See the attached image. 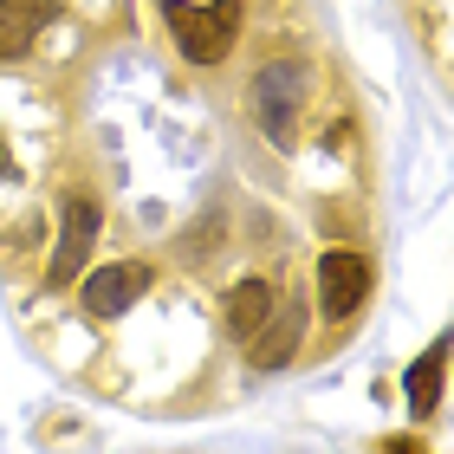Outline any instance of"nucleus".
I'll return each instance as SVG.
<instances>
[{
  "label": "nucleus",
  "mask_w": 454,
  "mask_h": 454,
  "mask_svg": "<svg viewBox=\"0 0 454 454\" xmlns=\"http://www.w3.org/2000/svg\"><path fill=\"white\" fill-rule=\"evenodd\" d=\"M240 0H215V7H195V0H162V27H169L176 52L189 66H221L240 39Z\"/></svg>",
  "instance_id": "nucleus-1"
},
{
  "label": "nucleus",
  "mask_w": 454,
  "mask_h": 454,
  "mask_svg": "<svg viewBox=\"0 0 454 454\" xmlns=\"http://www.w3.org/2000/svg\"><path fill=\"white\" fill-rule=\"evenodd\" d=\"M305 66L299 59H266L254 72V123L273 150H293L299 143V111H305Z\"/></svg>",
  "instance_id": "nucleus-2"
},
{
  "label": "nucleus",
  "mask_w": 454,
  "mask_h": 454,
  "mask_svg": "<svg viewBox=\"0 0 454 454\" xmlns=\"http://www.w3.org/2000/svg\"><path fill=\"white\" fill-rule=\"evenodd\" d=\"M98 227H105V208L91 195H66V221H59V247L46 260V286H72L85 273L91 247H98Z\"/></svg>",
  "instance_id": "nucleus-3"
},
{
  "label": "nucleus",
  "mask_w": 454,
  "mask_h": 454,
  "mask_svg": "<svg viewBox=\"0 0 454 454\" xmlns=\"http://www.w3.org/2000/svg\"><path fill=\"white\" fill-rule=\"evenodd\" d=\"M364 293H370V260L364 254H344V247H338V254L318 260V312L332 318V325L357 318Z\"/></svg>",
  "instance_id": "nucleus-4"
},
{
  "label": "nucleus",
  "mask_w": 454,
  "mask_h": 454,
  "mask_svg": "<svg viewBox=\"0 0 454 454\" xmlns=\"http://www.w3.org/2000/svg\"><path fill=\"white\" fill-rule=\"evenodd\" d=\"M143 293H150V266H143V260L98 266V273H85V286H78V299H85L91 318H123Z\"/></svg>",
  "instance_id": "nucleus-5"
},
{
  "label": "nucleus",
  "mask_w": 454,
  "mask_h": 454,
  "mask_svg": "<svg viewBox=\"0 0 454 454\" xmlns=\"http://www.w3.org/2000/svg\"><path fill=\"white\" fill-rule=\"evenodd\" d=\"M299 344H305V293H293L279 312H266V325L247 338V357H254V370H286L299 357Z\"/></svg>",
  "instance_id": "nucleus-6"
},
{
  "label": "nucleus",
  "mask_w": 454,
  "mask_h": 454,
  "mask_svg": "<svg viewBox=\"0 0 454 454\" xmlns=\"http://www.w3.org/2000/svg\"><path fill=\"white\" fill-rule=\"evenodd\" d=\"M52 20V0H0V59H20L46 33Z\"/></svg>",
  "instance_id": "nucleus-7"
},
{
  "label": "nucleus",
  "mask_w": 454,
  "mask_h": 454,
  "mask_svg": "<svg viewBox=\"0 0 454 454\" xmlns=\"http://www.w3.org/2000/svg\"><path fill=\"white\" fill-rule=\"evenodd\" d=\"M266 312H273V286L266 279H240L234 293H227V332L234 338H254L266 325Z\"/></svg>",
  "instance_id": "nucleus-8"
},
{
  "label": "nucleus",
  "mask_w": 454,
  "mask_h": 454,
  "mask_svg": "<svg viewBox=\"0 0 454 454\" xmlns=\"http://www.w3.org/2000/svg\"><path fill=\"white\" fill-rule=\"evenodd\" d=\"M442 364H448V344H428L416 370H409V416H428L442 403Z\"/></svg>",
  "instance_id": "nucleus-9"
},
{
  "label": "nucleus",
  "mask_w": 454,
  "mask_h": 454,
  "mask_svg": "<svg viewBox=\"0 0 454 454\" xmlns=\"http://www.w3.org/2000/svg\"><path fill=\"white\" fill-rule=\"evenodd\" d=\"M383 454H422L416 442H383Z\"/></svg>",
  "instance_id": "nucleus-10"
}]
</instances>
